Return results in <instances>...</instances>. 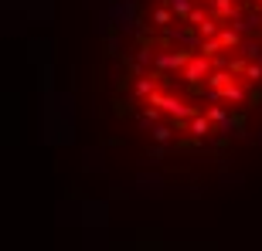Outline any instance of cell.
Returning a JSON list of instances; mask_svg holds the SVG:
<instances>
[{"label": "cell", "instance_id": "1", "mask_svg": "<svg viewBox=\"0 0 262 251\" xmlns=\"http://www.w3.org/2000/svg\"><path fill=\"white\" fill-rule=\"evenodd\" d=\"M208 58H194L191 61V65H187V71H184V78H191V82H194V78H201V75H208Z\"/></svg>", "mask_w": 262, "mask_h": 251}, {"label": "cell", "instance_id": "2", "mask_svg": "<svg viewBox=\"0 0 262 251\" xmlns=\"http://www.w3.org/2000/svg\"><path fill=\"white\" fill-rule=\"evenodd\" d=\"M211 10L218 14V17H232L235 4H232V0H211Z\"/></svg>", "mask_w": 262, "mask_h": 251}, {"label": "cell", "instance_id": "3", "mask_svg": "<svg viewBox=\"0 0 262 251\" xmlns=\"http://www.w3.org/2000/svg\"><path fill=\"white\" fill-rule=\"evenodd\" d=\"M218 44L222 48H235L238 44V31H218Z\"/></svg>", "mask_w": 262, "mask_h": 251}, {"label": "cell", "instance_id": "4", "mask_svg": "<svg viewBox=\"0 0 262 251\" xmlns=\"http://www.w3.org/2000/svg\"><path fill=\"white\" fill-rule=\"evenodd\" d=\"M170 10H174V14H181V17H187V14H191V0H170Z\"/></svg>", "mask_w": 262, "mask_h": 251}, {"label": "cell", "instance_id": "5", "mask_svg": "<svg viewBox=\"0 0 262 251\" xmlns=\"http://www.w3.org/2000/svg\"><path fill=\"white\" fill-rule=\"evenodd\" d=\"M136 95H154V78H140L136 82Z\"/></svg>", "mask_w": 262, "mask_h": 251}, {"label": "cell", "instance_id": "6", "mask_svg": "<svg viewBox=\"0 0 262 251\" xmlns=\"http://www.w3.org/2000/svg\"><path fill=\"white\" fill-rule=\"evenodd\" d=\"M154 24H160V28H167V24H170V10H167V7H160V10L154 14Z\"/></svg>", "mask_w": 262, "mask_h": 251}, {"label": "cell", "instance_id": "7", "mask_svg": "<svg viewBox=\"0 0 262 251\" xmlns=\"http://www.w3.org/2000/svg\"><path fill=\"white\" fill-rule=\"evenodd\" d=\"M191 133L204 136V133H208V119H194V122H191Z\"/></svg>", "mask_w": 262, "mask_h": 251}, {"label": "cell", "instance_id": "8", "mask_svg": "<svg viewBox=\"0 0 262 251\" xmlns=\"http://www.w3.org/2000/svg\"><path fill=\"white\" fill-rule=\"evenodd\" d=\"M154 139H157V143H167V139H170V129H167V126H157V129H154Z\"/></svg>", "mask_w": 262, "mask_h": 251}, {"label": "cell", "instance_id": "9", "mask_svg": "<svg viewBox=\"0 0 262 251\" xmlns=\"http://www.w3.org/2000/svg\"><path fill=\"white\" fill-rule=\"evenodd\" d=\"M245 75H249V78H262V68L252 65V68H245Z\"/></svg>", "mask_w": 262, "mask_h": 251}, {"label": "cell", "instance_id": "10", "mask_svg": "<svg viewBox=\"0 0 262 251\" xmlns=\"http://www.w3.org/2000/svg\"><path fill=\"white\" fill-rule=\"evenodd\" d=\"M204 4H211V0H204Z\"/></svg>", "mask_w": 262, "mask_h": 251}]
</instances>
